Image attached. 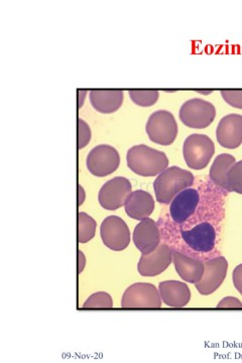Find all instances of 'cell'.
<instances>
[{
  "label": "cell",
  "instance_id": "e0dca14e",
  "mask_svg": "<svg viewBox=\"0 0 242 363\" xmlns=\"http://www.w3.org/2000/svg\"><path fill=\"white\" fill-rule=\"evenodd\" d=\"M159 290L163 302L169 307L183 308L190 302V289L182 281H162L159 285Z\"/></svg>",
  "mask_w": 242,
  "mask_h": 363
},
{
  "label": "cell",
  "instance_id": "5b68a950",
  "mask_svg": "<svg viewBox=\"0 0 242 363\" xmlns=\"http://www.w3.org/2000/svg\"><path fill=\"white\" fill-rule=\"evenodd\" d=\"M180 119L191 128H206L214 121L216 109L214 105L200 98L188 100L180 108Z\"/></svg>",
  "mask_w": 242,
  "mask_h": 363
},
{
  "label": "cell",
  "instance_id": "30bf717a",
  "mask_svg": "<svg viewBox=\"0 0 242 363\" xmlns=\"http://www.w3.org/2000/svg\"><path fill=\"white\" fill-rule=\"evenodd\" d=\"M229 262L224 257H215L204 264V274L196 284V289L203 296L211 295L218 290L226 278Z\"/></svg>",
  "mask_w": 242,
  "mask_h": 363
},
{
  "label": "cell",
  "instance_id": "4fadbf2b",
  "mask_svg": "<svg viewBox=\"0 0 242 363\" xmlns=\"http://www.w3.org/2000/svg\"><path fill=\"white\" fill-rule=\"evenodd\" d=\"M182 238L192 248L199 252H209L215 247L216 231L208 222H202L191 230L182 231Z\"/></svg>",
  "mask_w": 242,
  "mask_h": 363
},
{
  "label": "cell",
  "instance_id": "4316f807",
  "mask_svg": "<svg viewBox=\"0 0 242 363\" xmlns=\"http://www.w3.org/2000/svg\"><path fill=\"white\" fill-rule=\"evenodd\" d=\"M218 308L220 309H226V308H230V309H241L242 303L238 298L233 297H227L224 298L219 304L217 305Z\"/></svg>",
  "mask_w": 242,
  "mask_h": 363
},
{
  "label": "cell",
  "instance_id": "ac0fdd59",
  "mask_svg": "<svg viewBox=\"0 0 242 363\" xmlns=\"http://www.w3.org/2000/svg\"><path fill=\"white\" fill-rule=\"evenodd\" d=\"M172 262L179 276L188 283L197 284L204 274V264L183 253L172 252Z\"/></svg>",
  "mask_w": 242,
  "mask_h": 363
},
{
  "label": "cell",
  "instance_id": "52a82bcc",
  "mask_svg": "<svg viewBox=\"0 0 242 363\" xmlns=\"http://www.w3.org/2000/svg\"><path fill=\"white\" fill-rule=\"evenodd\" d=\"M100 236L105 247L114 252H121L131 243V231L123 219L119 216H109L100 226Z\"/></svg>",
  "mask_w": 242,
  "mask_h": 363
},
{
  "label": "cell",
  "instance_id": "3957f363",
  "mask_svg": "<svg viewBox=\"0 0 242 363\" xmlns=\"http://www.w3.org/2000/svg\"><path fill=\"white\" fill-rule=\"evenodd\" d=\"M214 152V143L209 136L194 133L189 135L184 142V159L189 168L205 169L209 164Z\"/></svg>",
  "mask_w": 242,
  "mask_h": 363
},
{
  "label": "cell",
  "instance_id": "484cf974",
  "mask_svg": "<svg viewBox=\"0 0 242 363\" xmlns=\"http://www.w3.org/2000/svg\"><path fill=\"white\" fill-rule=\"evenodd\" d=\"M91 140L90 126L83 119L78 118V150H82Z\"/></svg>",
  "mask_w": 242,
  "mask_h": 363
},
{
  "label": "cell",
  "instance_id": "ffe728a7",
  "mask_svg": "<svg viewBox=\"0 0 242 363\" xmlns=\"http://www.w3.org/2000/svg\"><path fill=\"white\" fill-rule=\"evenodd\" d=\"M236 157L229 154L219 155L213 162L210 169V179L221 190L229 192V173L236 164Z\"/></svg>",
  "mask_w": 242,
  "mask_h": 363
},
{
  "label": "cell",
  "instance_id": "277c9868",
  "mask_svg": "<svg viewBox=\"0 0 242 363\" xmlns=\"http://www.w3.org/2000/svg\"><path fill=\"white\" fill-rule=\"evenodd\" d=\"M147 133L153 143L160 145H170L178 135V124L170 111H158L148 117Z\"/></svg>",
  "mask_w": 242,
  "mask_h": 363
},
{
  "label": "cell",
  "instance_id": "83f0119b",
  "mask_svg": "<svg viewBox=\"0 0 242 363\" xmlns=\"http://www.w3.org/2000/svg\"><path fill=\"white\" fill-rule=\"evenodd\" d=\"M232 279H233V284L236 290L242 295V264L236 267L233 274H232Z\"/></svg>",
  "mask_w": 242,
  "mask_h": 363
},
{
  "label": "cell",
  "instance_id": "d4e9b609",
  "mask_svg": "<svg viewBox=\"0 0 242 363\" xmlns=\"http://www.w3.org/2000/svg\"><path fill=\"white\" fill-rule=\"evenodd\" d=\"M224 101L234 108L242 109V90H221Z\"/></svg>",
  "mask_w": 242,
  "mask_h": 363
},
{
  "label": "cell",
  "instance_id": "8992f818",
  "mask_svg": "<svg viewBox=\"0 0 242 363\" xmlns=\"http://www.w3.org/2000/svg\"><path fill=\"white\" fill-rule=\"evenodd\" d=\"M121 164V157L114 147L100 145L91 150L86 159L88 171L96 177H106L114 173Z\"/></svg>",
  "mask_w": 242,
  "mask_h": 363
},
{
  "label": "cell",
  "instance_id": "9c48e42d",
  "mask_svg": "<svg viewBox=\"0 0 242 363\" xmlns=\"http://www.w3.org/2000/svg\"><path fill=\"white\" fill-rule=\"evenodd\" d=\"M122 308H160L162 298L152 284L138 283L126 289L121 300Z\"/></svg>",
  "mask_w": 242,
  "mask_h": 363
},
{
  "label": "cell",
  "instance_id": "8fae6325",
  "mask_svg": "<svg viewBox=\"0 0 242 363\" xmlns=\"http://www.w3.org/2000/svg\"><path fill=\"white\" fill-rule=\"evenodd\" d=\"M172 250L166 245H159L153 252L141 255L138 269L141 276L155 277L172 264Z\"/></svg>",
  "mask_w": 242,
  "mask_h": 363
},
{
  "label": "cell",
  "instance_id": "7402d4cb",
  "mask_svg": "<svg viewBox=\"0 0 242 363\" xmlns=\"http://www.w3.org/2000/svg\"><path fill=\"white\" fill-rule=\"evenodd\" d=\"M129 97L133 104L141 107H150L157 104L160 93L157 90H129Z\"/></svg>",
  "mask_w": 242,
  "mask_h": 363
},
{
  "label": "cell",
  "instance_id": "7a4b0ae2",
  "mask_svg": "<svg viewBox=\"0 0 242 363\" xmlns=\"http://www.w3.org/2000/svg\"><path fill=\"white\" fill-rule=\"evenodd\" d=\"M193 174L179 167L165 169L153 182L155 198L160 204H170L179 193L194 184Z\"/></svg>",
  "mask_w": 242,
  "mask_h": 363
},
{
  "label": "cell",
  "instance_id": "44dd1931",
  "mask_svg": "<svg viewBox=\"0 0 242 363\" xmlns=\"http://www.w3.org/2000/svg\"><path fill=\"white\" fill-rule=\"evenodd\" d=\"M96 233V222L92 217L85 212L78 213V241L79 243H86L94 238Z\"/></svg>",
  "mask_w": 242,
  "mask_h": 363
},
{
  "label": "cell",
  "instance_id": "603a6c76",
  "mask_svg": "<svg viewBox=\"0 0 242 363\" xmlns=\"http://www.w3.org/2000/svg\"><path fill=\"white\" fill-rule=\"evenodd\" d=\"M229 192H236L242 195V161L236 162L230 169L229 177Z\"/></svg>",
  "mask_w": 242,
  "mask_h": 363
},
{
  "label": "cell",
  "instance_id": "6da1fadb",
  "mask_svg": "<svg viewBox=\"0 0 242 363\" xmlns=\"http://www.w3.org/2000/svg\"><path fill=\"white\" fill-rule=\"evenodd\" d=\"M126 162L134 174L143 177L160 175L169 166V159L164 152L145 145H134L129 149Z\"/></svg>",
  "mask_w": 242,
  "mask_h": 363
},
{
  "label": "cell",
  "instance_id": "d6986e66",
  "mask_svg": "<svg viewBox=\"0 0 242 363\" xmlns=\"http://www.w3.org/2000/svg\"><path fill=\"white\" fill-rule=\"evenodd\" d=\"M90 104L100 113L110 114L119 111L123 102L122 90H91Z\"/></svg>",
  "mask_w": 242,
  "mask_h": 363
},
{
  "label": "cell",
  "instance_id": "7c38bea8",
  "mask_svg": "<svg viewBox=\"0 0 242 363\" xmlns=\"http://www.w3.org/2000/svg\"><path fill=\"white\" fill-rule=\"evenodd\" d=\"M218 143L225 149L234 150L242 143V116L229 114L218 124L216 130Z\"/></svg>",
  "mask_w": 242,
  "mask_h": 363
},
{
  "label": "cell",
  "instance_id": "cb8c5ba5",
  "mask_svg": "<svg viewBox=\"0 0 242 363\" xmlns=\"http://www.w3.org/2000/svg\"><path fill=\"white\" fill-rule=\"evenodd\" d=\"M114 307V301L111 296L105 292H98L93 294L91 297L87 298L84 303L83 308H112Z\"/></svg>",
  "mask_w": 242,
  "mask_h": 363
},
{
  "label": "cell",
  "instance_id": "ba28073f",
  "mask_svg": "<svg viewBox=\"0 0 242 363\" xmlns=\"http://www.w3.org/2000/svg\"><path fill=\"white\" fill-rule=\"evenodd\" d=\"M131 193V183L124 177H115L107 181L100 189L98 201L104 209L117 210L124 206Z\"/></svg>",
  "mask_w": 242,
  "mask_h": 363
},
{
  "label": "cell",
  "instance_id": "5bb4252c",
  "mask_svg": "<svg viewBox=\"0 0 242 363\" xmlns=\"http://www.w3.org/2000/svg\"><path fill=\"white\" fill-rule=\"evenodd\" d=\"M133 240L134 245L143 255H148L160 245L159 227L153 219H143L134 228Z\"/></svg>",
  "mask_w": 242,
  "mask_h": 363
},
{
  "label": "cell",
  "instance_id": "2e32d148",
  "mask_svg": "<svg viewBox=\"0 0 242 363\" xmlns=\"http://www.w3.org/2000/svg\"><path fill=\"white\" fill-rule=\"evenodd\" d=\"M126 214L136 220L148 218L155 210V200L145 191L138 190L131 192L124 204Z\"/></svg>",
  "mask_w": 242,
  "mask_h": 363
},
{
  "label": "cell",
  "instance_id": "9a60e30c",
  "mask_svg": "<svg viewBox=\"0 0 242 363\" xmlns=\"http://www.w3.org/2000/svg\"><path fill=\"white\" fill-rule=\"evenodd\" d=\"M200 196L195 189H186L174 198L170 207L172 220L182 224L188 220L197 209Z\"/></svg>",
  "mask_w": 242,
  "mask_h": 363
}]
</instances>
